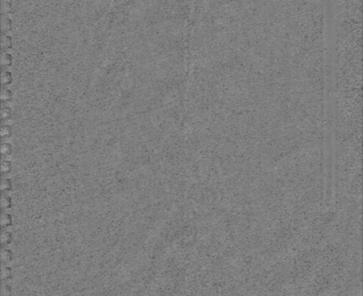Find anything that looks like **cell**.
I'll return each mask as SVG.
<instances>
[{"label":"cell","instance_id":"6da1fadb","mask_svg":"<svg viewBox=\"0 0 363 296\" xmlns=\"http://www.w3.org/2000/svg\"><path fill=\"white\" fill-rule=\"evenodd\" d=\"M1 28L4 31L11 29V19L5 14H2L1 16Z\"/></svg>","mask_w":363,"mask_h":296},{"label":"cell","instance_id":"7a4b0ae2","mask_svg":"<svg viewBox=\"0 0 363 296\" xmlns=\"http://www.w3.org/2000/svg\"><path fill=\"white\" fill-rule=\"evenodd\" d=\"M12 259H13V254L11 250L8 248H4L1 251V261L3 262H9L12 261Z\"/></svg>","mask_w":363,"mask_h":296},{"label":"cell","instance_id":"3957f363","mask_svg":"<svg viewBox=\"0 0 363 296\" xmlns=\"http://www.w3.org/2000/svg\"><path fill=\"white\" fill-rule=\"evenodd\" d=\"M12 45V39L8 35H3L1 38V47L4 50L11 48Z\"/></svg>","mask_w":363,"mask_h":296},{"label":"cell","instance_id":"277c9868","mask_svg":"<svg viewBox=\"0 0 363 296\" xmlns=\"http://www.w3.org/2000/svg\"><path fill=\"white\" fill-rule=\"evenodd\" d=\"M12 63V56L10 53L4 52L1 54V65L9 66Z\"/></svg>","mask_w":363,"mask_h":296},{"label":"cell","instance_id":"5b68a950","mask_svg":"<svg viewBox=\"0 0 363 296\" xmlns=\"http://www.w3.org/2000/svg\"><path fill=\"white\" fill-rule=\"evenodd\" d=\"M12 81V74L8 71H3L1 73V82L3 84H9Z\"/></svg>","mask_w":363,"mask_h":296},{"label":"cell","instance_id":"8992f818","mask_svg":"<svg viewBox=\"0 0 363 296\" xmlns=\"http://www.w3.org/2000/svg\"><path fill=\"white\" fill-rule=\"evenodd\" d=\"M12 240V235L11 233L7 232V231H4L1 234V243L2 245H8L10 244Z\"/></svg>","mask_w":363,"mask_h":296},{"label":"cell","instance_id":"52a82bcc","mask_svg":"<svg viewBox=\"0 0 363 296\" xmlns=\"http://www.w3.org/2000/svg\"><path fill=\"white\" fill-rule=\"evenodd\" d=\"M12 224V217H11V214H3L1 216V226L2 227H9Z\"/></svg>","mask_w":363,"mask_h":296},{"label":"cell","instance_id":"ba28073f","mask_svg":"<svg viewBox=\"0 0 363 296\" xmlns=\"http://www.w3.org/2000/svg\"><path fill=\"white\" fill-rule=\"evenodd\" d=\"M12 205V201L11 198L8 195H3L1 197V207L2 209H10Z\"/></svg>","mask_w":363,"mask_h":296},{"label":"cell","instance_id":"9c48e42d","mask_svg":"<svg viewBox=\"0 0 363 296\" xmlns=\"http://www.w3.org/2000/svg\"><path fill=\"white\" fill-rule=\"evenodd\" d=\"M11 188H12V182H11V179H8V178L3 179L2 182H1V190L4 192H7L11 190Z\"/></svg>","mask_w":363,"mask_h":296},{"label":"cell","instance_id":"30bf717a","mask_svg":"<svg viewBox=\"0 0 363 296\" xmlns=\"http://www.w3.org/2000/svg\"><path fill=\"white\" fill-rule=\"evenodd\" d=\"M11 275H12V270L11 267H3V269L1 271V279L3 281H6L8 279H10Z\"/></svg>","mask_w":363,"mask_h":296},{"label":"cell","instance_id":"8fae6325","mask_svg":"<svg viewBox=\"0 0 363 296\" xmlns=\"http://www.w3.org/2000/svg\"><path fill=\"white\" fill-rule=\"evenodd\" d=\"M12 91L9 89H3L1 91V100L4 102L10 101L12 98Z\"/></svg>","mask_w":363,"mask_h":296},{"label":"cell","instance_id":"7c38bea8","mask_svg":"<svg viewBox=\"0 0 363 296\" xmlns=\"http://www.w3.org/2000/svg\"><path fill=\"white\" fill-rule=\"evenodd\" d=\"M12 11V7H11V2H8V1H3L1 3V11L3 14H7L9 12H11Z\"/></svg>","mask_w":363,"mask_h":296},{"label":"cell","instance_id":"4fadbf2b","mask_svg":"<svg viewBox=\"0 0 363 296\" xmlns=\"http://www.w3.org/2000/svg\"><path fill=\"white\" fill-rule=\"evenodd\" d=\"M11 116H12V110L9 106H4L1 109V117L2 118L7 119V118H10Z\"/></svg>","mask_w":363,"mask_h":296},{"label":"cell","instance_id":"5bb4252c","mask_svg":"<svg viewBox=\"0 0 363 296\" xmlns=\"http://www.w3.org/2000/svg\"><path fill=\"white\" fill-rule=\"evenodd\" d=\"M11 132H12V129H11V126L8 125V124H4V125L1 127V136H3V137L11 135Z\"/></svg>","mask_w":363,"mask_h":296},{"label":"cell","instance_id":"9a60e30c","mask_svg":"<svg viewBox=\"0 0 363 296\" xmlns=\"http://www.w3.org/2000/svg\"><path fill=\"white\" fill-rule=\"evenodd\" d=\"M11 169V162L8 160H4L1 164V171L4 174L10 172Z\"/></svg>","mask_w":363,"mask_h":296},{"label":"cell","instance_id":"2e32d148","mask_svg":"<svg viewBox=\"0 0 363 296\" xmlns=\"http://www.w3.org/2000/svg\"><path fill=\"white\" fill-rule=\"evenodd\" d=\"M12 152V146L11 143H3L1 145V153L4 155H9Z\"/></svg>","mask_w":363,"mask_h":296},{"label":"cell","instance_id":"e0dca14e","mask_svg":"<svg viewBox=\"0 0 363 296\" xmlns=\"http://www.w3.org/2000/svg\"><path fill=\"white\" fill-rule=\"evenodd\" d=\"M11 288L9 285H3L1 288V295L2 296H11Z\"/></svg>","mask_w":363,"mask_h":296}]
</instances>
